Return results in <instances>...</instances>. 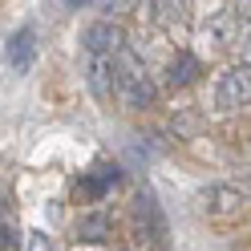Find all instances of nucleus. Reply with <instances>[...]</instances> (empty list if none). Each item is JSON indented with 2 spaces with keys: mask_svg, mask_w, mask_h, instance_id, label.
I'll return each instance as SVG.
<instances>
[{
  "mask_svg": "<svg viewBox=\"0 0 251 251\" xmlns=\"http://www.w3.org/2000/svg\"><path fill=\"white\" fill-rule=\"evenodd\" d=\"M114 93H122V98L130 105H138V109L154 101V81L146 77L142 61H138L130 49H122L114 57Z\"/></svg>",
  "mask_w": 251,
  "mask_h": 251,
  "instance_id": "nucleus-1",
  "label": "nucleus"
},
{
  "mask_svg": "<svg viewBox=\"0 0 251 251\" xmlns=\"http://www.w3.org/2000/svg\"><path fill=\"white\" fill-rule=\"evenodd\" d=\"M134 223H138V235H142V239H154L158 247H166V219H162L158 199L150 191H142L134 199Z\"/></svg>",
  "mask_w": 251,
  "mask_h": 251,
  "instance_id": "nucleus-2",
  "label": "nucleus"
},
{
  "mask_svg": "<svg viewBox=\"0 0 251 251\" xmlns=\"http://www.w3.org/2000/svg\"><path fill=\"white\" fill-rule=\"evenodd\" d=\"M247 98H251L247 65H235V69H227L223 77H219V105L223 109H239V105H247Z\"/></svg>",
  "mask_w": 251,
  "mask_h": 251,
  "instance_id": "nucleus-3",
  "label": "nucleus"
},
{
  "mask_svg": "<svg viewBox=\"0 0 251 251\" xmlns=\"http://www.w3.org/2000/svg\"><path fill=\"white\" fill-rule=\"evenodd\" d=\"M85 41V53L89 57H118L122 49H126V41H122V33H118V28L114 25H89V33L81 37Z\"/></svg>",
  "mask_w": 251,
  "mask_h": 251,
  "instance_id": "nucleus-4",
  "label": "nucleus"
},
{
  "mask_svg": "<svg viewBox=\"0 0 251 251\" xmlns=\"http://www.w3.org/2000/svg\"><path fill=\"white\" fill-rule=\"evenodd\" d=\"M4 57H8V65L17 69V73H28V69H33V61H37V33H33V28L12 33L8 45H4Z\"/></svg>",
  "mask_w": 251,
  "mask_h": 251,
  "instance_id": "nucleus-5",
  "label": "nucleus"
},
{
  "mask_svg": "<svg viewBox=\"0 0 251 251\" xmlns=\"http://www.w3.org/2000/svg\"><path fill=\"white\" fill-rule=\"evenodd\" d=\"M122 175H118V166H98L93 175H85L81 182L73 186V195L77 199H85V202H93V199H101V195H109V186H114Z\"/></svg>",
  "mask_w": 251,
  "mask_h": 251,
  "instance_id": "nucleus-6",
  "label": "nucleus"
},
{
  "mask_svg": "<svg viewBox=\"0 0 251 251\" xmlns=\"http://www.w3.org/2000/svg\"><path fill=\"white\" fill-rule=\"evenodd\" d=\"M85 77H89V89L98 93L101 101L114 98V57H89Z\"/></svg>",
  "mask_w": 251,
  "mask_h": 251,
  "instance_id": "nucleus-7",
  "label": "nucleus"
},
{
  "mask_svg": "<svg viewBox=\"0 0 251 251\" xmlns=\"http://www.w3.org/2000/svg\"><path fill=\"white\" fill-rule=\"evenodd\" d=\"M166 81L175 85V89L199 81V57L195 53H175V57H170V65H166Z\"/></svg>",
  "mask_w": 251,
  "mask_h": 251,
  "instance_id": "nucleus-8",
  "label": "nucleus"
},
{
  "mask_svg": "<svg viewBox=\"0 0 251 251\" xmlns=\"http://www.w3.org/2000/svg\"><path fill=\"white\" fill-rule=\"evenodd\" d=\"M77 239L81 243H105L109 239V215L105 211H93L77 223Z\"/></svg>",
  "mask_w": 251,
  "mask_h": 251,
  "instance_id": "nucleus-9",
  "label": "nucleus"
},
{
  "mask_svg": "<svg viewBox=\"0 0 251 251\" xmlns=\"http://www.w3.org/2000/svg\"><path fill=\"white\" fill-rule=\"evenodd\" d=\"M25 251H53V239L45 231H28V243H25Z\"/></svg>",
  "mask_w": 251,
  "mask_h": 251,
  "instance_id": "nucleus-10",
  "label": "nucleus"
},
{
  "mask_svg": "<svg viewBox=\"0 0 251 251\" xmlns=\"http://www.w3.org/2000/svg\"><path fill=\"white\" fill-rule=\"evenodd\" d=\"M0 247H17V231H12L8 219H0Z\"/></svg>",
  "mask_w": 251,
  "mask_h": 251,
  "instance_id": "nucleus-11",
  "label": "nucleus"
},
{
  "mask_svg": "<svg viewBox=\"0 0 251 251\" xmlns=\"http://www.w3.org/2000/svg\"><path fill=\"white\" fill-rule=\"evenodd\" d=\"M154 12H158V21H182V8H175V4H158Z\"/></svg>",
  "mask_w": 251,
  "mask_h": 251,
  "instance_id": "nucleus-12",
  "label": "nucleus"
},
{
  "mask_svg": "<svg viewBox=\"0 0 251 251\" xmlns=\"http://www.w3.org/2000/svg\"><path fill=\"white\" fill-rule=\"evenodd\" d=\"M4 211H8V199H4V195H0V219H4Z\"/></svg>",
  "mask_w": 251,
  "mask_h": 251,
  "instance_id": "nucleus-13",
  "label": "nucleus"
}]
</instances>
